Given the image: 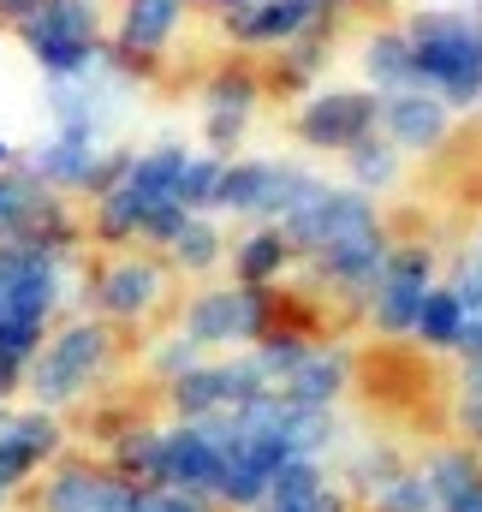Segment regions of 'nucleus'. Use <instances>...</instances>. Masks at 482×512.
I'll return each instance as SVG.
<instances>
[{"label": "nucleus", "instance_id": "35", "mask_svg": "<svg viewBox=\"0 0 482 512\" xmlns=\"http://www.w3.org/2000/svg\"><path fill=\"white\" fill-rule=\"evenodd\" d=\"M221 155H209V149H191V161H185V179H179V203L191 209V215H215V197H221Z\"/></svg>", "mask_w": 482, "mask_h": 512}, {"label": "nucleus", "instance_id": "36", "mask_svg": "<svg viewBox=\"0 0 482 512\" xmlns=\"http://www.w3.org/2000/svg\"><path fill=\"white\" fill-rule=\"evenodd\" d=\"M453 435L471 441L482 453V358L459 364V382H453Z\"/></svg>", "mask_w": 482, "mask_h": 512}, {"label": "nucleus", "instance_id": "24", "mask_svg": "<svg viewBox=\"0 0 482 512\" xmlns=\"http://www.w3.org/2000/svg\"><path fill=\"white\" fill-rule=\"evenodd\" d=\"M185 12H191L185 0H120L108 42L131 48V54H149V60H167V48L185 30Z\"/></svg>", "mask_w": 482, "mask_h": 512}, {"label": "nucleus", "instance_id": "15", "mask_svg": "<svg viewBox=\"0 0 482 512\" xmlns=\"http://www.w3.org/2000/svg\"><path fill=\"white\" fill-rule=\"evenodd\" d=\"M322 24H334V18L316 0H250V6L221 18V36L233 42V54H274V48H286Z\"/></svg>", "mask_w": 482, "mask_h": 512}, {"label": "nucleus", "instance_id": "39", "mask_svg": "<svg viewBox=\"0 0 482 512\" xmlns=\"http://www.w3.org/2000/svg\"><path fill=\"white\" fill-rule=\"evenodd\" d=\"M137 512H221L209 495H185V489H143Z\"/></svg>", "mask_w": 482, "mask_h": 512}, {"label": "nucleus", "instance_id": "32", "mask_svg": "<svg viewBox=\"0 0 482 512\" xmlns=\"http://www.w3.org/2000/svg\"><path fill=\"white\" fill-rule=\"evenodd\" d=\"M459 328H465V304H459V292L441 280V286L423 298V316H417V334H411V346H417V352H435V358H453V346H459Z\"/></svg>", "mask_w": 482, "mask_h": 512}, {"label": "nucleus", "instance_id": "16", "mask_svg": "<svg viewBox=\"0 0 482 512\" xmlns=\"http://www.w3.org/2000/svg\"><path fill=\"white\" fill-rule=\"evenodd\" d=\"M125 108V84L102 66L90 78H66V84H48V120L54 131H72V137H96L108 143V131Z\"/></svg>", "mask_w": 482, "mask_h": 512}, {"label": "nucleus", "instance_id": "21", "mask_svg": "<svg viewBox=\"0 0 482 512\" xmlns=\"http://www.w3.org/2000/svg\"><path fill=\"white\" fill-rule=\"evenodd\" d=\"M102 149L108 143H96V137H72V131H48L36 149H24L18 161L48 185V191H60V197H84V185H90V173H96V161H102Z\"/></svg>", "mask_w": 482, "mask_h": 512}, {"label": "nucleus", "instance_id": "8", "mask_svg": "<svg viewBox=\"0 0 482 512\" xmlns=\"http://www.w3.org/2000/svg\"><path fill=\"white\" fill-rule=\"evenodd\" d=\"M268 393H274V382L262 376V364L250 352H221V358H203L197 370L161 387V405L173 423H209V417H233Z\"/></svg>", "mask_w": 482, "mask_h": 512}, {"label": "nucleus", "instance_id": "27", "mask_svg": "<svg viewBox=\"0 0 482 512\" xmlns=\"http://www.w3.org/2000/svg\"><path fill=\"white\" fill-rule=\"evenodd\" d=\"M268 102L262 90V66L250 54H227L221 66L203 72V114H239V120H256V108Z\"/></svg>", "mask_w": 482, "mask_h": 512}, {"label": "nucleus", "instance_id": "9", "mask_svg": "<svg viewBox=\"0 0 482 512\" xmlns=\"http://www.w3.org/2000/svg\"><path fill=\"white\" fill-rule=\"evenodd\" d=\"M393 245H399V233L381 221V227H369V233H352V239H340V245H328V251L304 256L298 268L310 274V292H316L328 310L363 316V304H369V292H375V280H381Z\"/></svg>", "mask_w": 482, "mask_h": 512}, {"label": "nucleus", "instance_id": "26", "mask_svg": "<svg viewBox=\"0 0 482 512\" xmlns=\"http://www.w3.org/2000/svg\"><path fill=\"white\" fill-rule=\"evenodd\" d=\"M12 36L24 48L30 42H84V36H108V12H102V0H36V12Z\"/></svg>", "mask_w": 482, "mask_h": 512}, {"label": "nucleus", "instance_id": "37", "mask_svg": "<svg viewBox=\"0 0 482 512\" xmlns=\"http://www.w3.org/2000/svg\"><path fill=\"white\" fill-rule=\"evenodd\" d=\"M203 364V352L173 328V334H161V340H149V352H143V370H149V382L155 387H167V382H179L185 370H197Z\"/></svg>", "mask_w": 482, "mask_h": 512}, {"label": "nucleus", "instance_id": "40", "mask_svg": "<svg viewBox=\"0 0 482 512\" xmlns=\"http://www.w3.org/2000/svg\"><path fill=\"white\" fill-rule=\"evenodd\" d=\"M36 12V0H0V30H18Z\"/></svg>", "mask_w": 482, "mask_h": 512}, {"label": "nucleus", "instance_id": "14", "mask_svg": "<svg viewBox=\"0 0 482 512\" xmlns=\"http://www.w3.org/2000/svg\"><path fill=\"white\" fill-rule=\"evenodd\" d=\"M352 387H358V352L340 340V334H322V340H310V352L280 376V399H292V405H316V411H340L346 399H352Z\"/></svg>", "mask_w": 482, "mask_h": 512}, {"label": "nucleus", "instance_id": "23", "mask_svg": "<svg viewBox=\"0 0 482 512\" xmlns=\"http://www.w3.org/2000/svg\"><path fill=\"white\" fill-rule=\"evenodd\" d=\"M256 512H358V507H352V495L340 489L334 465H322V459H292V465L268 483V501Z\"/></svg>", "mask_w": 482, "mask_h": 512}, {"label": "nucleus", "instance_id": "3", "mask_svg": "<svg viewBox=\"0 0 482 512\" xmlns=\"http://www.w3.org/2000/svg\"><path fill=\"white\" fill-rule=\"evenodd\" d=\"M120 370V328H108L102 316H66L54 322V334L42 340V352L30 358V376H24V393L30 405L42 411H72L84 399H96V387Z\"/></svg>", "mask_w": 482, "mask_h": 512}, {"label": "nucleus", "instance_id": "38", "mask_svg": "<svg viewBox=\"0 0 482 512\" xmlns=\"http://www.w3.org/2000/svg\"><path fill=\"white\" fill-rule=\"evenodd\" d=\"M131 155H137V149H125V143H108V149H102V161H96V173H90V185H84V203H96V197H108V191L120 185L125 173H131Z\"/></svg>", "mask_w": 482, "mask_h": 512}, {"label": "nucleus", "instance_id": "12", "mask_svg": "<svg viewBox=\"0 0 482 512\" xmlns=\"http://www.w3.org/2000/svg\"><path fill=\"white\" fill-rule=\"evenodd\" d=\"M387 215H381V197H369L358 185H334V179H322L280 227H286V239H292V251L298 262L316 251H328V245H340V239H352V233H369V227H381Z\"/></svg>", "mask_w": 482, "mask_h": 512}, {"label": "nucleus", "instance_id": "19", "mask_svg": "<svg viewBox=\"0 0 482 512\" xmlns=\"http://www.w3.org/2000/svg\"><path fill=\"white\" fill-rule=\"evenodd\" d=\"M417 471L429 477L435 512H482V453L471 441H435L417 453Z\"/></svg>", "mask_w": 482, "mask_h": 512}, {"label": "nucleus", "instance_id": "25", "mask_svg": "<svg viewBox=\"0 0 482 512\" xmlns=\"http://www.w3.org/2000/svg\"><path fill=\"white\" fill-rule=\"evenodd\" d=\"M411 465V453L393 441V435H363V441H346L340 453H334V477H340V489L352 495V507H363L387 477H399Z\"/></svg>", "mask_w": 482, "mask_h": 512}, {"label": "nucleus", "instance_id": "6", "mask_svg": "<svg viewBox=\"0 0 482 512\" xmlns=\"http://www.w3.org/2000/svg\"><path fill=\"white\" fill-rule=\"evenodd\" d=\"M322 185L316 167L304 161H286V155H233L221 167V197H215V215H233V221H286L310 191Z\"/></svg>", "mask_w": 482, "mask_h": 512}, {"label": "nucleus", "instance_id": "31", "mask_svg": "<svg viewBox=\"0 0 482 512\" xmlns=\"http://www.w3.org/2000/svg\"><path fill=\"white\" fill-rule=\"evenodd\" d=\"M125 483L137 489H155V471H161V423L155 417H131L125 429L108 435V453H102Z\"/></svg>", "mask_w": 482, "mask_h": 512}, {"label": "nucleus", "instance_id": "43", "mask_svg": "<svg viewBox=\"0 0 482 512\" xmlns=\"http://www.w3.org/2000/svg\"><path fill=\"white\" fill-rule=\"evenodd\" d=\"M465 251H477V256H482V221L471 227V245H465Z\"/></svg>", "mask_w": 482, "mask_h": 512}, {"label": "nucleus", "instance_id": "44", "mask_svg": "<svg viewBox=\"0 0 482 512\" xmlns=\"http://www.w3.org/2000/svg\"><path fill=\"white\" fill-rule=\"evenodd\" d=\"M477 114H482V108H477Z\"/></svg>", "mask_w": 482, "mask_h": 512}, {"label": "nucleus", "instance_id": "1", "mask_svg": "<svg viewBox=\"0 0 482 512\" xmlns=\"http://www.w3.org/2000/svg\"><path fill=\"white\" fill-rule=\"evenodd\" d=\"M78 304V262L30 245H0V405L24 393L30 358Z\"/></svg>", "mask_w": 482, "mask_h": 512}, {"label": "nucleus", "instance_id": "29", "mask_svg": "<svg viewBox=\"0 0 482 512\" xmlns=\"http://www.w3.org/2000/svg\"><path fill=\"white\" fill-rule=\"evenodd\" d=\"M363 84L375 96L417 90V54H411V36L399 24H381V30L363 36Z\"/></svg>", "mask_w": 482, "mask_h": 512}, {"label": "nucleus", "instance_id": "4", "mask_svg": "<svg viewBox=\"0 0 482 512\" xmlns=\"http://www.w3.org/2000/svg\"><path fill=\"white\" fill-rule=\"evenodd\" d=\"M417 54V90L441 96L453 114L482 108V18L471 6H417L405 24Z\"/></svg>", "mask_w": 482, "mask_h": 512}, {"label": "nucleus", "instance_id": "20", "mask_svg": "<svg viewBox=\"0 0 482 512\" xmlns=\"http://www.w3.org/2000/svg\"><path fill=\"white\" fill-rule=\"evenodd\" d=\"M334 36H340V18L322 24V30H310V36H298V42H286V48H274L268 66H262V90L298 108L316 90V78L334 66Z\"/></svg>", "mask_w": 482, "mask_h": 512}, {"label": "nucleus", "instance_id": "18", "mask_svg": "<svg viewBox=\"0 0 482 512\" xmlns=\"http://www.w3.org/2000/svg\"><path fill=\"white\" fill-rule=\"evenodd\" d=\"M453 120L459 114L441 96H429V90H393V96H381V137L399 155H435V149H447Z\"/></svg>", "mask_w": 482, "mask_h": 512}, {"label": "nucleus", "instance_id": "10", "mask_svg": "<svg viewBox=\"0 0 482 512\" xmlns=\"http://www.w3.org/2000/svg\"><path fill=\"white\" fill-rule=\"evenodd\" d=\"M292 143L310 149V155H346L358 149L363 137L381 131V96L369 84H340V90H310L298 108H292Z\"/></svg>", "mask_w": 482, "mask_h": 512}, {"label": "nucleus", "instance_id": "7", "mask_svg": "<svg viewBox=\"0 0 482 512\" xmlns=\"http://www.w3.org/2000/svg\"><path fill=\"white\" fill-rule=\"evenodd\" d=\"M441 286V251L429 239H399L369 304H363V322L375 340H393V346H411L417 334V316H423V298Z\"/></svg>", "mask_w": 482, "mask_h": 512}, {"label": "nucleus", "instance_id": "11", "mask_svg": "<svg viewBox=\"0 0 482 512\" xmlns=\"http://www.w3.org/2000/svg\"><path fill=\"white\" fill-rule=\"evenodd\" d=\"M137 483L96 453H60L36 483H30V512H137Z\"/></svg>", "mask_w": 482, "mask_h": 512}, {"label": "nucleus", "instance_id": "34", "mask_svg": "<svg viewBox=\"0 0 482 512\" xmlns=\"http://www.w3.org/2000/svg\"><path fill=\"white\" fill-rule=\"evenodd\" d=\"M358 512H435V495H429V477L417 471V459L399 471V477H387Z\"/></svg>", "mask_w": 482, "mask_h": 512}, {"label": "nucleus", "instance_id": "2", "mask_svg": "<svg viewBox=\"0 0 482 512\" xmlns=\"http://www.w3.org/2000/svg\"><path fill=\"white\" fill-rule=\"evenodd\" d=\"M280 322H304V298L292 286H239V280H203L185 304H179V334L203 352H250L262 334H274Z\"/></svg>", "mask_w": 482, "mask_h": 512}, {"label": "nucleus", "instance_id": "33", "mask_svg": "<svg viewBox=\"0 0 482 512\" xmlns=\"http://www.w3.org/2000/svg\"><path fill=\"white\" fill-rule=\"evenodd\" d=\"M340 161H346V185H358V191H369V197L393 191V185H399V173H405V155H399L381 131H375V137H363L358 149H346Z\"/></svg>", "mask_w": 482, "mask_h": 512}, {"label": "nucleus", "instance_id": "13", "mask_svg": "<svg viewBox=\"0 0 482 512\" xmlns=\"http://www.w3.org/2000/svg\"><path fill=\"white\" fill-rule=\"evenodd\" d=\"M60 453H72V429L60 411H42V405L0 411V489L6 495H24Z\"/></svg>", "mask_w": 482, "mask_h": 512}, {"label": "nucleus", "instance_id": "5", "mask_svg": "<svg viewBox=\"0 0 482 512\" xmlns=\"http://www.w3.org/2000/svg\"><path fill=\"white\" fill-rule=\"evenodd\" d=\"M173 298V268L155 251H102L78 274V310L102 316L108 328H143L155 310H167Z\"/></svg>", "mask_w": 482, "mask_h": 512}, {"label": "nucleus", "instance_id": "41", "mask_svg": "<svg viewBox=\"0 0 482 512\" xmlns=\"http://www.w3.org/2000/svg\"><path fill=\"white\" fill-rule=\"evenodd\" d=\"M185 6H203V12H215V18H227V12H239L250 0H185Z\"/></svg>", "mask_w": 482, "mask_h": 512}, {"label": "nucleus", "instance_id": "17", "mask_svg": "<svg viewBox=\"0 0 482 512\" xmlns=\"http://www.w3.org/2000/svg\"><path fill=\"white\" fill-rule=\"evenodd\" d=\"M155 489H185V495H209L221 489V447L209 423H161V471Z\"/></svg>", "mask_w": 482, "mask_h": 512}, {"label": "nucleus", "instance_id": "28", "mask_svg": "<svg viewBox=\"0 0 482 512\" xmlns=\"http://www.w3.org/2000/svg\"><path fill=\"white\" fill-rule=\"evenodd\" d=\"M227 245H233V239H227L221 215H191V221H185V233L161 251V262H167L173 274H185V280H197V286H203L209 274H221V268H227Z\"/></svg>", "mask_w": 482, "mask_h": 512}, {"label": "nucleus", "instance_id": "30", "mask_svg": "<svg viewBox=\"0 0 482 512\" xmlns=\"http://www.w3.org/2000/svg\"><path fill=\"white\" fill-rule=\"evenodd\" d=\"M54 197H60V191H48L24 161H12V167L0 173V245H18Z\"/></svg>", "mask_w": 482, "mask_h": 512}, {"label": "nucleus", "instance_id": "22", "mask_svg": "<svg viewBox=\"0 0 482 512\" xmlns=\"http://www.w3.org/2000/svg\"><path fill=\"white\" fill-rule=\"evenodd\" d=\"M292 268H298V251H292L286 227H274V221H250L227 245V274L239 286H286Z\"/></svg>", "mask_w": 482, "mask_h": 512}, {"label": "nucleus", "instance_id": "42", "mask_svg": "<svg viewBox=\"0 0 482 512\" xmlns=\"http://www.w3.org/2000/svg\"><path fill=\"white\" fill-rule=\"evenodd\" d=\"M12 161H18V149H12V143H6V137H0V173H6V167H12Z\"/></svg>", "mask_w": 482, "mask_h": 512}]
</instances>
